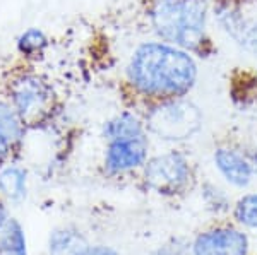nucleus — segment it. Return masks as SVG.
<instances>
[{"instance_id": "obj_6", "label": "nucleus", "mask_w": 257, "mask_h": 255, "mask_svg": "<svg viewBox=\"0 0 257 255\" xmlns=\"http://www.w3.org/2000/svg\"><path fill=\"white\" fill-rule=\"evenodd\" d=\"M213 26L235 48L257 60V6L254 0H211Z\"/></svg>"}, {"instance_id": "obj_9", "label": "nucleus", "mask_w": 257, "mask_h": 255, "mask_svg": "<svg viewBox=\"0 0 257 255\" xmlns=\"http://www.w3.org/2000/svg\"><path fill=\"white\" fill-rule=\"evenodd\" d=\"M248 240L231 228H218L201 235L194 243L192 255H247Z\"/></svg>"}, {"instance_id": "obj_10", "label": "nucleus", "mask_w": 257, "mask_h": 255, "mask_svg": "<svg viewBox=\"0 0 257 255\" xmlns=\"http://www.w3.org/2000/svg\"><path fill=\"white\" fill-rule=\"evenodd\" d=\"M50 47V38L41 28L30 26L16 38V52L26 64H33L45 55Z\"/></svg>"}, {"instance_id": "obj_15", "label": "nucleus", "mask_w": 257, "mask_h": 255, "mask_svg": "<svg viewBox=\"0 0 257 255\" xmlns=\"http://www.w3.org/2000/svg\"><path fill=\"white\" fill-rule=\"evenodd\" d=\"M235 217L238 219V223L248 228H257V192L243 195L238 200L235 205Z\"/></svg>"}, {"instance_id": "obj_16", "label": "nucleus", "mask_w": 257, "mask_h": 255, "mask_svg": "<svg viewBox=\"0 0 257 255\" xmlns=\"http://www.w3.org/2000/svg\"><path fill=\"white\" fill-rule=\"evenodd\" d=\"M12 151H14V146H12L11 141L6 137V135L0 132V164L6 161L7 158H9Z\"/></svg>"}, {"instance_id": "obj_14", "label": "nucleus", "mask_w": 257, "mask_h": 255, "mask_svg": "<svg viewBox=\"0 0 257 255\" xmlns=\"http://www.w3.org/2000/svg\"><path fill=\"white\" fill-rule=\"evenodd\" d=\"M84 248L81 236L72 231H57L50 240V255H81Z\"/></svg>"}, {"instance_id": "obj_7", "label": "nucleus", "mask_w": 257, "mask_h": 255, "mask_svg": "<svg viewBox=\"0 0 257 255\" xmlns=\"http://www.w3.org/2000/svg\"><path fill=\"white\" fill-rule=\"evenodd\" d=\"M143 180L148 188L158 194H178L192 180V164L182 151H165L156 156H149L143 166Z\"/></svg>"}, {"instance_id": "obj_2", "label": "nucleus", "mask_w": 257, "mask_h": 255, "mask_svg": "<svg viewBox=\"0 0 257 255\" xmlns=\"http://www.w3.org/2000/svg\"><path fill=\"white\" fill-rule=\"evenodd\" d=\"M141 16L153 38L184 48L199 60L216 52L211 0H141Z\"/></svg>"}, {"instance_id": "obj_11", "label": "nucleus", "mask_w": 257, "mask_h": 255, "mask_svg": "<svg viewBox=\"0 0 257 255\" xmlns=\"http://www.w3.org/2000/svg\"><path fill=\"white\" fill-rule=\"evenodd\" d=\"M28 192V175L23 168L9 164L0 170V194L6 199L18 202L26 197Z\"/></svg>"}, {"instance_id": "obj_5", "label": "nucleus", "mask_w": 257, "mask_h": 255, "mask_svg": "<svg viewBox=\"0 0 257 255\" xmlns=\"http://www.w3.org/2000/svg\"><path fill=\"white\" fill-rule=\"evenodd\" d=\"M141 113L149 137L170 144L190 141L204 125L202 108L190 96L153 103L141 108Z\"/></svg>"}, {"instance_id": "obj_19", "label": "nucleus", "mask_w": 257, "mask_h": 255, "mask_svg": "<svg viewBox=\"0 0 257 255\" xmlns=\"http://www.w3.org/2000/svg\"><path fill=\"white\" fill-rule=\"evenodd\" d=\"M7 223V214H6V207L2 205V202H0V231H2V228L6 226Z\"/></svg>"}, {"instance_id": "obj_8", "label": "nucleus", "mask_w": 257, "mask_h": 255, "mask_svg": "<svg viewBox=\"0 0 257 255\" xmlns=\"http://www.w3.org/2000/svg\"><path fill=\"white\" fill-rule=\"evenodd\" d=\"M213 163L226 183L237 188H245L257 176V171L248 156V147L219 146L213 153Z\"/></svg>"}, {"instance_id": "obj_17", "label": "nucleus", "mask_w": 257, "mask_h": 255, "mask_svg": "<svg viewBox=\"0 0 257 255\" xmlns=\"http://www.w3.org/2000/svg\"><path fill=\"white\" fill-rule=\"evenodd\" d=\"M81 255H118L108 246H86Z\"/></svg>"}, {"instance_id": "obj_18", "label": "nucleus", "mask_w": 257, "mask_h": 255, "mask_svg": "<svg viewBox=\"0 0 257 255\" xmlns=\"http://www.w3.org/2000/svg\"><path fill=\"white\" fill-rule=\"evenodd\" d=\"M161 255H185V253H184V250H182L180 246L175 245V246H167Z\"/></svg>"}, {"instance_id": "obj_12", "label": "nucleus", "mask_w": 257, "mask_h": 255, "mask_svg": "<svg viewBox=\"0 0 257 255\" xmlns=\"http://www.w3.org/2000/svg\"><path fill=\"white\" fill-rule=\"evenodd\" d=\"M26 129L28 127L21 120L18 112L14 110V106L11 105L9 100L0 91V132L6 135L12 146L16 147L23 141L24 134H26Z\"/></svg>"}, {"instance_id": "obj_3", "label": "nucleus", "mask_w": 257, "mask_h": 255, "mask_svg": "<svg viewBox=\"0 0 257 255\" xmlns=\"http://www.w3.org/2000/svg\"><path fill=\"white\" fill-rule=\"evenodd\" d=\"M103 164L110 175L143 170L149 159V134L141 110H122L103 123Z\"/></svg>"}, {"instance_id": "obj_1", "label": "nucleus", "mask_w": 257, "mask_h": 255, "mask_svg": "<svg viewBox=\"0 0 257 255\" xmlns=\"http://www.w3.org/2000/svg\"><path fill=\"white\" fill-rule=\"evenodd\" d=\"M201 65L194 53L158 38L139 41L123 65V89L136 106L190 96L196 89Z\"/></svg>"}, {"instance_id": "obj_13", "label": "nucleus", "mask_w": 257, "mask_h": 255, "mask_svg": "<svg viewBox=\"0 0 257 255\" xmlns=\"http://www.w3.org/2000/svg\"><path fill=\"white\" fill-rule=\"evenodd\" d=\"M0 253L2 255H28L26 236L18 221H7L0 235Z\"/></svg>"}, {"instance_id": "obj_4", "label": "nucleus", "mask_w": 257, "mask_h": 255, "mask_svg": "<svg viewBox=\"0 0 257 255\" xmlns=\"http://www.w3.org/2000/svg\"><path fill=\"white\" fill-rule=\"evenodd\" d=\"M0 91L14 106L26 127H35L48 120L59 103V93L52 81L26 62L9 71Z\"/></svg>"}]
</instances>
